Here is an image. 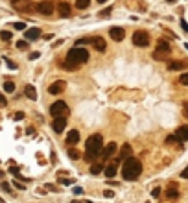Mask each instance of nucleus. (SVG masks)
<instances>
[{"mask_svg":"<svg viewBox=\"0 0 188 203\" xmlns=\"http://www.w3.org/2000/svg\"><path fill=\"white\" fill-rule=\"evenodd\" d=\"M6 105H7L6 96H4V94H0V107H6Z\"/></svg>","mask_w":188,"mask_h":203,"instance_id":"obj_34","label":"nucleus"},{"mask_svg":"<svg viewBox=\"0 0 188 203\" xmlns=\"http://www.w3.org/2000/svg\"><path fill=\"white\" fill-rule=\"evenodd\" d=\"M66 127V118H54V124H52V129L55 133H63V129Z\"/></svg>","mask_w":188,"mask_h":203,"instance_id":"obj_12","label":"nucleus"},{"mask_svg":"<svg viewBox=\"0 0 188 203\" xmlns=\"http://www.w3.org/2000/svg\"><path fill=\"white\" fill-rule=\"evenodd\" d=\"M170 42L168 41H164V39H161L159 42H157V50L153 52V57L155 59H159V61H164L166 59V56H170Z\"/></svg>","mask_w":188,"mask_h":203,"instance_id":"obj_5","label":"nucleus"},{"mask_svg":"<svg viewBox=\"0 0 188 203\" xmlns=\"http://www.w3.org/2000/svg\"><path fill=\"white\" fill-rule=\"evenodd\" d=\"M4 91L6 92H15V83L13 81H6L4 83Z\"/></svg>","mask_w":188,"mask_h":203,"instance_id":"obj_26","label":"nucleus"},{"mask_svg":"<svg viewBox=\"0 0 188 203\" xmlns=\"http://www.w3.org/2000/svg\"><path fill=\"white\" fill-rule=\"evenodd\" d=\"M28 2H30V0H11V4H13V7H17V9H26Z\"/></svg>","mask_w":188,"mask_h":203,"instance_id":"obj_22","label":"nucleus"},{"mask_svg":"<svg viewBox=\"0 0 188 203\" xmlns=\"http://www.w3.org/2000/svg\"><path fill=\"white\" fill-rule=\"evenodd\" d=\"M2 188H4V190H7V192L11 190V188H9V183H6V181H4V183H2Z\"/></svg>","mask_w":188,"mask_h":203,"instance_id":"obj_43","label":"nucleus"},{"mask_svg":"<svg viewBox=\"0 0 188 203\" xmlns=\"http://www.w3.org/2000/svg\"><path fill=\"white\" fill-rule=\"evenodd\" d=\"M24 94L28 96L30 100H37V91H35L33 85H26V87H24Z\"/></svg>","mask_w":188,"mask_h":203,"instance_id":"obj_18","label":"nucleus"},{"mask_svg":"<svg viewBox=\"0 0 188 203\" xmlns=\"http://www.w3.org/2000/svg\"><path fill=\"white\" fill-rule=\"evenodd\" d=\"M35 7H37V11H39V13H42V15H52V13H54V9H55V7H54V2H50V0L39 2Z\"/></svg>","mask_w":188,"mask_h":203,"instance_id":"obj_7","label":"nucleus"},{"mask_svg":"<svg viewBox=\"0 0 188 203\" xmlns=\"http://www.w3.org/2000/svg\"><path fill=\"white\" fill-rule=\"evenodd\" d=\"M0 203H4V201H2V199H0Z\"/></svg>","mask_w":188,"mask_h":203,"instance_id":"obj_50","label":"nucleus"},{"mask_svg":"<svg viewBox=\"0 0 188 203\" xmlns=\"http://www.w3.org/2000/svg\"><path fill=\"white\" fill-rule=\"evenodd\" d=\"M109 35H111V39L113 41H116V42H120V41H124V37H126V31H124V28H111V31H109Z\"/></svg>","mask_w":188,"mask_h":203,"instance_id":"obj_10","label":"nucleus"},{"mask_svg":"<svg viewBox=\"0 0 188 203\" xmlns=\"http://www.w3.org/2000/svg\"><path fill=\"white\" fill-rule=\"evenodd\" d=\"M181 177H183V179H188V166H186V168L183 170V172H181Z\"/></svg>","mask_w":188,"mask_h":203,"instance_id":"obj_39","label":"nucleus"},{"mask_svg":"<svg viewBox=\"0 0 188 203\" xmlns=\"http://www.w3.org/2000/svg\"><path fill=\"white\" fill-rule=\"evenodd\" d=\"M105 170V166L102 164V163H94L92 166H91V174H94V175H98L100 172H103Z\"/></svg>","mask_w":188,"mask_h":203,"instance_id":"obj_21","label":"nucleus"},{"mask_svg":"<svg viewBox=\"0 0 188 203\" xmlns=\"http://www.w3.org/2000/svg\"><path fill=\"white\" fill-rule=\"evenodd\" d=\"M133 42H135L137 46H140V48H146V46L149 45V35L146 33V31L138 30V31H135V33H133Z\"/></svg>","mask_w":188,"mask_h":203,"instance_id":"obj_6","label":"nucleus"},{"mask_svg":"<svg viewBox=\"0 0 188 203\" xmlns=\"http://www.w3.org/2000/svg\"><path fill=\"white\" fill-rule=\"evenodd\" d=\"M13 118L19 122V120H22V118H24V113H22V111H19V113H15V116H13Z\"/></svg>","mask_w":188,"mask_h":203,"instance_id":"obj_35","label":"nucleus"},{"mask_svg":"<svg viewBox=\"0 0 188 203\" xmlns=\"http://www.w3.org/2000/svg\"><path fill=\"white\" fill-rule=\"evenodd\" d=\"M179 83H181V85H188V74H181Z\"/></svg>","mask_w":188,"mask_h":203,"instance_id":"obj_30","label":"nucleus"},{"mask_svg":"<svg viewBox=\"0 0 188 203\" xmlns=\"http://www.w3.org/2000/svg\"><path fill=\"white\" fill-rule=\"evenodd\" d=\"M9 172L13 174L15 177H20V174H19V168H17V166H9Z\"/></svg>","mask_w":188,"mask_h":203,"instance_id":"obj_31","label":"nucleus"},{"mask_svg":"<svg viewBox=\"0 0 188 203\" xmlns=\"http://www.w3.org/2000/svg\"><path fill=\"white\" fill-rule=\"evenodd\" d=\"M151 196H153V198H159V196H161V188H153V190H151Z\"/></svg>","mask_w":188,"mask_h":203,"instance_id":"obj_36","label":"nucleus"},{"mask_svg":"<svg viewBox=\"0 0 188 203\" xmlns=\"http://www.w3.org/2000/svg\"><path fill=\"white\" fill-rule=\"evenodd\" d=\"M88 61V52L85 48H72L68 54H66V63H65V67L66 68H74L77 65H81V63H87Z\"/></svg>","mask_w":188,"mask_h":203,"instance_id":"obj_3","label":"nucleus"},{"mask_svg":"<svg viewBox=\"0 0 188 203\" xmlns=\"http://www.w3.org/2000/svg\"><path fill=\"white\" fill-rule=\"evenodd\" d=\"M166 2H175V0H166Z\"/></svg>","mask_w":188,"mask_h":203,"instance_id":"obj_48","label":"nucleus"},{"mask_svg":"<svg viewBox=\"0 0 188 203\" xmlns=\"http://www.w3.org/2000/svg\"><path fill=\"white\" fill-rule=\"evenodd\" d=\"M68 157H70V159H74V161H76V159H80L81 155H80V152H77L76 148H68Z\"/></svg>","mask_w":188,"mask_h":203,"instance_id":"obj_25","label":"nucleus"},{"mask_svg":"<svg viewBox=\"0 0 188 203\" xmlns=\"http://www.w3.org/2000/svg\"><path fill=\"white\" fill-rule=\"evenodd\" d=\"M103 196H105V198H113V196H114V192H113V190H105V192H103Z\"/></svg>","mask_w":188,"mask_h":203,"instance_id":"obj_38","label":"nucleus"},{"mask_svg":"<svg viewBox=\"0 0 188 203\" xmlns=\"http://www.w3.org/2000/svg\"><path fill=\"white\" fill-rule=\"evenodd\" d=\"M181 26H183V30H186V31H188V22H186L184 19H181Z\"/></svg>","mask_w":188,"mask_h":203,"instance_id":"obj_40","label":"nucleus"},{"mask_svg":"<svg viewBox=\"0 0 188 203\" xmlns=\"http://www.w3.org/2000/svg\"><path fill=\"white\" fill-rule=\"evenodd\" d=\"M177 194H179V190H177V185H170L168 192H166V196H168V198H177Z\"/></svg>","mask_w":188,"mask_h":203,"instance_id":"obj_23","label":"nucleus"},{"mask_svg":"<svg viewBox=\"0 0 188 203\" xmlns=\"http://www.w3.org/2000/svg\"><path fill=\"white\" fill-rule=\"evenodd\" d=\"M183 68H184V63L183 61H170L168 63V70H172V72L173 70H183Z\"/></svg>","mask_w":188,"mask_h":203,"instance_id":"obj_20","label":"nucleus"},{"mask_svg":"<svg viewBox=\"0 0 188 203\" xmlns=\"http://www.w3.org/2000/svg\"><path fill=\"white\" fill-rule=\"evenodd\" d=\"M142 174V164L138 159H127L124 161V166H122V175H124L126 181H135L138 179V175Z\"/></svg>","mask_w":188,"mask_h":203,"instance_id":"obj_2","label":"nucleus"},{"mask_svg":"<svg viewBox=\"0 0 188 203\" xmlns=\"http://www.w3.org/2000/svg\"><path fill=\"white\" fill-rule=\"evenodd\" d=\"M88 4H91V0H76L77 9H85V7H88Z\"/></svg>","mask_w":188,"mask_h":203,"instance_id":"obj_24","label":"nucleus"},{"mask_svg":"<svg viewBox=\"0 0 188 203\" xmlns=\"http://www.w3.org/2000/svg\"><path fill=\"white\" fill-rule=\"evenodd\" d=\"M13 185H15V187H17L19 190H24V188H26V187L22 185V183H19V181H13Z\"/></svg>","mask_w":188,"mask_h":203,"instance_id":"obj_37","label":"nucleus"},{"mask_svg":"<svg viewBox=\"0 0 188 203\" xmlns=\"http://www.w3.org/2000/svg\"><path fill=\"white\" fill-rule=\"evenodd\" d=\"M88 42H92V39H80V41H76V46L81 48L83 45H88Z\"/></svg>","mask_w":188,"mask_h":203,"instance_id":"obj_27","label":"nucleus"},{"mask_svg":"<svg viewBox=\"0 0 188 203\" xmlns=\"http://www.w3.org/2000/svg\"><path fill=\"white\" fill-rule=\"evenodd\" d=\"M85 148H87V153H85V161L87 163H92L94 159L102 153V149H103V138H102V135H91L87 138V144H85Z\"/></svg>","mask_w":188,"mask_h":203,"instance_id":"obj_1","label":"nucleus"},{"mask_svg":"<svg viewBox=\"0 0 188 203\" xmlns=\"http://www.w3.org/2000/svg\"><path fill=\"white\" fill-rule=\"evenodd\" d=\"M50 115L54 118H66V115H68V105H66L63 100H57L55 103L50 105Z\"/></svg>","mask_w":188,"mask_h":203,"instance_id":"obj_4","label":"nucleus"},{"mask_svg":"<svg viewBox=\"0 0 188 203\" xmlns=\"http://www.w3.org/2000/svg\"><path fill=\"white\" fill-rule=\"evenodd\" d=\"M175 141H177L175 137H168V138H166V142H175Z\"/></svg>","mask_w":188,"mask_h":203,"instance_id":"obj_45","label":"nucleus"},{"mask_svg":"<svg viewBox=\"0 0 188 203\" xmlns=\"http://www.w3.org/2000/svg\"><path fill=\"white\" fill-rule=\"evenodd\" d=\"M81 192H83L81 187H74V194H81Z\"/></svg>","mask_w":188,"mask_h":203,"instance_id":"obj_41","label":"nucleus"},{"mask_svg":"<svg viewBox=\"0 0 188 203\" xmlns=\"http://www.w3.org/2000/svg\"><path fill=\"white\" fill-rule=\"evenodd\" d=\"M116 142L113 141V142H109V144H105L103 146V149H102V157L103 159H111V157H113L114 155V152H116Z\"/></svg>","mask_w":188,"mask_h":203,"instance_id":"obj_9","label":"nucleus"},{"mask_svg":"<svg viewBox=\"0 0 188 203\" xmlns=\"http://www.w3.org/2000/svg\"><path fill=\"white\" fill-rule=\"evenodd\" d=\"M72 203H80V201H72Z\"/></svg>","mask_w":188,"mask_h":203,"instance_id":"obj_49","label":"nucleus"},{"mask_svg":"<svg viewBox=\"0 0 188 203\" xmlns=\"http://www.w3.org/2000/svg\"><path fill=\"white\" fill-rule=\"evenodd\" d=\"M57 9H59V15L61 17H70V4L68 2H59V6H57Z\"/></svg>","mask_w":188,"mask_h":203,"instance_id":"obj_15","label":"nucleus"},{"mask_svg":"<svg viewBox=\"0 0 188 203\" xmlns=\"http://www.w3.org/2000/svg\"><path fill=\"white\" fill-rule=\"evenodd\" d=\"M46 188H48V190H52V192H55V190H57V188H55L52 183H48V185H46Z\"/></svg>","mask_w":188,"mask_h":203,"instance_id":"obj_44","label":"nucleus"},{"mask_svg":"<svg viewBox=\"0 0 188 203\" xmlns=\"http://www.w3.org/2000/svg\"><path fill=\"white\" fill-rule=\"evenodd\" d=\"M39 56H41V54H39V52H33V54H31V56H30V59H37V57H39Z\"/></svg>","mask_w":188,"mask_h":203,"instance_id":"obj_42","label":"nucleus"},{"mask_svg":"<svg viewBox=\"0 0 188 203\" xmlns=\"http://www.w3.org/2000/svg\"><path fill=\"white\" fill-rule=\"evenodd\" d=\"M131 152H133V149H131V146L129 144H124V146H122V149H120V155L116 157V164L118 163H124V161H127V157H131Z\"/></svg>","mask_w":188,"mask_h":203,"instance_id":"obj_8","label":"nucleus"},{"mask_svg":"<svg viewBox=\"0 0 188 203\" xmlns=\"http://www.w3.org/2000/svg\"><path fill=\"white\" fill-rule=\"evenodd\" d=\"M103 172H105V175H107L109 179H113V177L116 175V172H118V164H116V163H111V164H107Z\"/></svg>","mask_w":188,"mask_h":203,"instance_id":"obj_14","label":"nucleus"},{"mask_svg":"<svg viewBox=\"0 0 188 203\" xmlns=\"http://www.w3.org/2000/svg\"><path fill=\"white\" fill-rule=\"evenodd\" d=\"M92 45H94V48H96L98 52H103V50H105V41H103L102 37H94V39H92Z\"/></svg>","mask_w":188,"mask_h":203,"instance_id":"obj_19","label":"nucleus"},{"mask_svg":"<svg viewBox=\"0 0 188 203\" xmlns=\"http://www.w3.org/2000/svg\"><path fill=\"white\" fill-rule=\"evenodd\" d=\"M66 142L68 144H77L80 142V133H77V129H70V133L66 135Z\"/></svg>","mask_w":188,"mask_h":203,"instance_id":"obj_16","label":"nucleus"},{"mask_svg":"<svg viewBox=\"0 0 188 203\" xmlns=\"http://www.w3.org/2000/svg\"><path fill=\"white\" fill-rule=\"evenodd\" d=\"M184 116H186V118H188V105H186V107H184Z\"/></svg>","mask_w":188,"mask_h":203,"instance_id":"obj_46","label":"nucleus"},{"mask_svg":"<svg viewBox=\"0 0 188 203\" xmlns=\"http://www.w3.org/2000/svg\"><path fill=\"white\" fill-rule=\"evenodd\" d=\"M98 2H100V4H105V2H107V0H98Z\"/></svg>","mask_w":188,"mask_h":203,"instance_id":"obj_47","label":"nucleus"},{"mask_svg":"<svg viewBox=\"0 0 188 203\" xmlns=\"http://www.w3.org/2000/svg\"><path fill=\"white\" fill-rule=\"evenodd\" d=\"M65 85H66V83H65L63 80H59V81H55V83L50 85V87H48V92H50V94H61V92L65 91Z\"/></svg>","mask_w":188,"mask_h":203,"instance_id":"obj_11","label":"nucleus"},{"mask_svg":"<svg viewBox=\"0 0 188 203\" xmlns=\"http://www.w3.org/2000/svg\"><path fill=\"white\" fill-rule=\"evenodd\" d=\"M59 181H61L63 185H72V183H74V179H68V177H61Z\"/></svg>","mask_w":188,"mask_h":203,"instance_id":"obj_32","label":"nucleus"},{"mask_svg":"<svg viewBox=\"0 0 188 203\" xmlns=\"http://www.w3.org/2000/svg\"><path fill=\"white\" fill-rule=\"evenodd\" d=\"M0 39H2V41H9L11 39V31H0Z\"/></svg>","mask_w":188,"mask_h":203,"instance_id":"obj_29","label":"nucleus"},{"mask_svg":"<svg viewBox=\"0 0 188 203\" xmlns=\"http://www.w3.org/2000/svg\"><path fill=\"white\" fill-rule=\"evenodd\" d=\"M37 37H41V30L39 28L26 30V41H33V39H37Z\"/></svg>","mask_w":188,"mask_h":203,"instance_id":"obj_17","label":"nucleus"},{"mask_svg":"<svg viewBox=\"0 0 188 203\" xmlns=\"http://www.w3.org/2000/svg\"><path fill=\"white\" fill-rule=\"evenodd\" d=\"M13 28H15V30H26V24H24V22H15Z\"/></svg>","mask_w":188,"mask_h":203,"instance_id":"obj_33","label":"nucleus"},{"mask_svg":"<svg viewBox=\"0 0 188 203\" xmlns=\"http://www.w3.org/2000/svg\"><path fill=\"white\" fill-rule=\"evenodd\" d=\"M17 48H19V50H26V48H28V41H26V39H24V41H19V42H17Z\"/></svg>","mask_w":188,"mask_h":203,"instance_id":"obj_28","label":"nucleus"},{"mask_svg":"<svg viewBox=\"0 0 188 203\" xmlns=\"http://www.w3.org/2000/svg\"><path fill=\"white\" fill-rule=\"evenodd\" d=\"M175 138L179 142H184V141H188V126H181L179 129L175 131Z\"/></svg>","mask_w":188,"mask_h":203,"instance_id":"obj_13","label":"nucleus"}]
</instances>
